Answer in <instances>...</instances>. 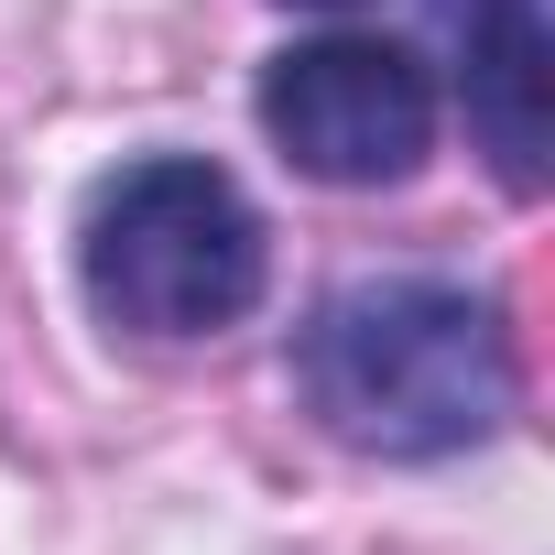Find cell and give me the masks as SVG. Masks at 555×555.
Here are the masks:
<instances>
[{
  "mask_svg": "<svg viewBox=\"0 0 555 555\" xmlns=\"http://www.w3.org/2000/svg\"><path fill=\"white\" fill-rule=\"evenodd\" d=\"M261 131L317 185H403L436 142V88L382 34H317L261 66Z\"/></svg>",
  "mask_w": 555,
  "mask_h": 555,
  "instance_id": "3",
  "label": "cell"
},
{
  "mask_svg": "<svg viewBox=\"0 0 555 555\" xmlns=\"http://www.w3.org/2000/svg\"><path fill=\"white\" fill-rule=\"evenodd\" d=\"M306 414L360 457H457L512 414L501 306L436 272H382L306 317L295 338Z\"/></svg>",
  "mask_w": 555,
  "mask_h": 555,
  "instance_id": "1",
  "label": "cell"
},
{
  "mask_svg": "<svg viewBox=\"0 0 555 555\" xmlns=\"http://www.w3.org/2000/svg\"><path fill=\"white\" fill-rule=\"evenodd\" d=\"M457 99L512 196H544L555 153V34L544 0H457Z\"/></svg>",
  "mask_w": 555,
  "mask_h": 555,
  "instance_id": "4",
  "label": "cell"
},
{
  "mask_svg": "<svg viewBox=\"0 0 555 555\" xmlns=\"http://www.w3.org/2000/svg\"><path fill=\"white\" fill-rule=\"evenodd\" d=\"M77 250H88V306L131 338H218L261 306V218L196 153L120 164L88 196Z\"/></svg>",
  "mask_w": 555,
  "mask_h": 555,
  "instance_id": "2",
  "label": "cell"
}]
</instances>
